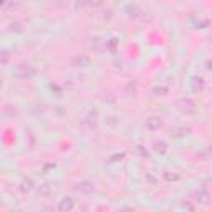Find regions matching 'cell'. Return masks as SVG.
<instances>
[{
    "mask_svg": "<svg viewBox=\"0 0 212 212\" xmlns=\"http://www.w3.org/2000/svg\"><path fill=\"white\" fill-rule=\"evenodd\" d=\"M73 207H75V202H73L71 197H63L58 204V210L60 212H70Z\"/></svg>",
    "mask_w": 212,
    "mask_h": 212,
    "instance_id": "cell-1",
    "label": "cell"
},
{
    "mask_svg": "<svg viewBox=\"0 0 212 212\" xmlns=\"http://www.w3.org/2000/svg\"><path fill=\"white\" fill-rule=\"evenodd\" d=\"M147 126H149L151 129H156V128L161 126V121H159L157 118H149V119H147Z\"/></svg>",
    "mask_w": 212,
    "mask_h": 212,
    "instance_id": "cell-2",
    "label": "cell"
},
{
    "mask_svg": "<svg viewBox=\"0 0 212 212\" xmlns=\"http://www.w3.org/2000/svg\"><path fill=\"white\" fill-rule=\"evenodd\" d=\"M164 146H166L164 142H156V149H157V151H159V149H161V151H166V147H164Z\"/></svg>",
    "mask_w": 212,
    "mask_h": 212,
    "instance_id": "cell-3",
    "label": "cell"
}]
</instances>
